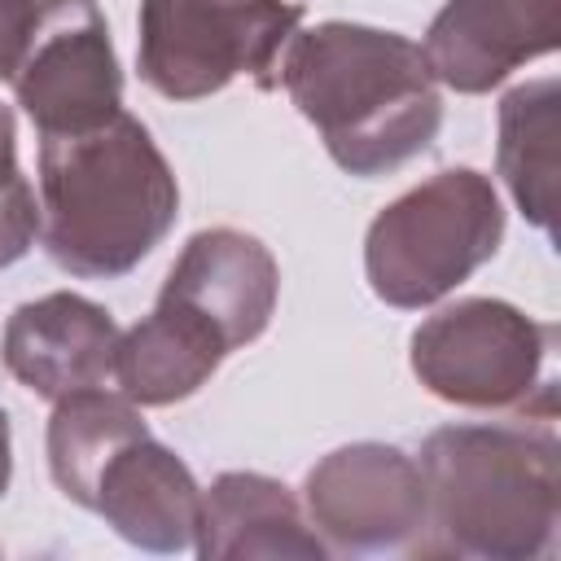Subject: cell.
Wrapping results in <instances>:
<instances>
[{
    "label": "cell",
    "instance_id": "30bf717a",
    "mask_svg": "<svg viewBox=\"0 0 561 561\" xmlns=\"http://www.w3.org/2000/svg\"><path fill=\"white\" fill-rule=\"evenodd\" d=\"M114 316L70 289L22 302L0 337V359L13 381H22L39 399H61L88 386H105L114 377L118 351Z\"/></svg>",
    "mask_w": 561,
    "mask_h": 561
},
{
    "label": "cell",
    "instance_id": "3957f363",
    "mask_svg": "<svg viewBox=\"0 0 561 561\" xmlns=\"http://www.w3.org/2000/svg\"><path fill=\"white\" fill-rule=\"evenodd\" d=\"M557 416L438 425L421 443L425 552L478 561H535L552 552L561 522Z\"/></svg>",
    "mask_w": 561,
    "mask_h": 561
},
{
    "label": "cell",
    "instance_id": "ba28073f",
    "mask_svg": "<svg viewBox=\"0 0 561 561\" xmlns=\"http://www.w3.org/2000/svg\"><path fill=\"white\" fill-rule=\"evenodd\" d=\"M307 522L337 552L408 548L425 535L421 465L390 443H346L307 473Z\"/></svg>",
    "mask_w": 561,
    "mask_h": 561
},
{
    "label": "cell",
    "instance_id": "6da1fadb",
    "mask_svg": "<svg viewBox=\"0 0 561 561\" xmlns=\"http://www.w3.org/2000/svg\"><path fill=\"white\" fill-rule=\"evenodd\" d=\"M280 88L320 131L329 158L359 180L403 167L443 127L425 48L364 22L298 26L280 53Z\"/></svg>",
    "mask_w": 561,
    "mask_h": 561
},
{
    "label": "cell",
    "instance_id": "2e32d148",
    "mask_svg": "<svg viewBox=\"0 0 561 561\" xmlns=\"http://www.w3.org/2000/svg\"><path fill=\"white\" fill-rule=\"evenodd\" d=\"M145 430L149 425H145L140 408L123 390L88 386V390L61 394L48 416V473H53L57 491L70 504L88 508L105 460L123 443L140 438Z\"/></svg>",
    "mask_w": 561,
    "mask_h": 561
},
{
    "label": "cell",
    "instance_id": "9c48e42d",
    "mask_svg": "<svg viewBox=\"0 0 561 561\" xmlns=\"http://www.w3.org/2000/svg\"><path fill=\"white\" fill-rule=\"evenodd\" d=\"M276 294L280 267L259 237L241 228H202L184 241L158 298L202 320L232 355L267 329Z\"/></svg>",
    "mask_w": 561,
    "mask_h": 561
},
{
    "label": "cell",
    "instance_id": "8992f818",
    "mask_svg": "<svg viewBox=\"0 0 561 561\" xmlns=\"http://www.w3.org/2000/svg\"><path fill=\"white\" fill-rule=\"evenodd\" d=\"M294 0H140V79L167 101H202L237 75L280 83V53L302 26Z\"/></svg>",
    "mask_w": 561,
    "mask_h": 561
},
{
    "label": "cell",
    "instance_id": "d6986e66",
    "mask_svg": "<svg viewBox=\"0 0 561 561\" xmlns=\"http://www.w3.org/2000/svg\"><path fill=\"white\" fill-rule=\"evenodd\" d=\"M13 478V434H9V412L0 408V495L9 491Z\"/></svg>",
    "mask_w": 561,
    "mask_h": 561
},
{
    "label": "cell",
    "instance_id": "8fae6325",
    "mask_svg": "<svg viewBox=\"0 0 561 561\" xmlns=\"http://www.w3.org/2000/svg\"><path fill=\"white\" fill-rule=\"evenodd\" d=\"M421 48L443 88L491 92L517 66L557 48V0H447Z\"/></svg>",
    "mask_w": 561,
    "mask_h": 561
},
{
    "label": "cell",
    "instance_id": "52a82bcc",
    "mask_svg": "<svg viewBox=\"0 0 561 561\" xmlns=\"http://www.w3.org/2000/svg\"><path fill=\"white\" fill-rule=\"evenodd\" d=\"M39 136H70L123 110V70L96 0H39L31 44L9 79Z\"/></svg>",
    "mask_w": 561,
    "mask_h": 561
},
{
    "label": "cell",
    "instance_id": "277c9868",
    "mask_svg": "<svg viewBox=\"0 0 561 561\" xmlns=\"http://www.w3.org/2000/svg\"><path fill=\"white\" fill-rule=\"evenodd\" d=\"M504 241V206L491 175L447 167L377 210L364 237L368 289L399 311L447 298Z\"/></svg>",
    "mask_w": 561,
    "mask_h": 561
},
{
    "label": "cell",
    "instance_id": "e0dca14e",
    "mask_svg": "<svg viewBox=\"0 0 561 561\" xmlns=\"http://www.w3.org/2000/svg\"><path fill=\"white\" fill-rule=\"evenodd\" d=\"M39 237V206L18 167V123L0 101V272L18 263Z\"/></svg>",
    "mask_w": 561,
    "mask_h": 561
},
{
    "label": "cell",
    "instance_id": "5bb4252c",
    "mask_svg": "<svg viewBox=\"0 0 561 561\" xmlns=\"http://www.w3.org/2000/svg\"><path fill=\"white\" fill-rule=\"evenodd\" d=\"M224 359V342L202 320L158 298L145 320L118 333L114 381L136 408H171L197 394Z\"/></svg>",
    "mask_w": 561,
    "mask_h": 561
},
{
    "label": "cell",
    "instance_id": "4fadbf2b",
    "mask_svg": "<svg viewBox=\"0 0 561 561\" xmlns=\"http://www.w3.org/2000/svg\"><path fill=\"white\" fill-rule=\"evenodd\" d=\"M193 548L206 561H228V557L320 561L324 557V539L311 530L289 486L250 469H228L202 491Z\"/></svg>",
    "mask_w": 561,
    "mask_h": 561
},
{
    "label": "cell",
    "instance_id": "5b68a950",
    "mask_svg": "<svg viewBox=\"0 0 561 561\" xmlns=\"http://www.w3.org/2000/svg\"><path fill=\"white\" fill-rule=\"evenodd\" d=\"M557 329L504 298H456L412 333L416 381L456 408L557 416V381L543 377Z\"/></svg>",
    "mask_w": 561,
    "mask_h": 561
},
{
    "label": "cell",
    "instance_id": "ac0fdd59",
    "mask_svg": "<svg viewBox=\"0 0 561 561\" xmlns=\"http://www.w3.org/2000/svg\"><path fill=\"white\" fill-rule=\"evenodd\" d=\"M35 18H39V0H0V83L18 75Z\"/></svg>",
    "mask_w": 561,
    "mask_h": 561
},
{
    "label": "cell",
    "instance_id": "9a60e30c",
    "mask_svg": "<svg viewBox=\"0 0 561 561\" xmlns=\"http://www.w3.org/2000/svg\"><path fill=\"white\" fill-rule=\"evenodd\" d=\"M557 136H561L557 79H526L504 92L495 167L517 210L543 232H552V206H557Z\"/></svg>",
    "mask_w": 561,
    "mask_h": 561
},
{
    "label": "cell",
    "instance_id": "7a4b0ae2",
    "mask_svg": "<svg viewBox=\"0 0 561 561\" xmlns=\"http://www.w3.org/2000/svg\"><path fill=\"white\" fill-rule=\"evenodd\" d=\"M175 215V171L127 110L88 131L39 136V241L61 272L127 276L162 245Z\"/></svg>",
    "mask_w": 561,
    "mask_h": 561
},
{
    "label": "cell",
    "instance_id": "7c38bea8",
    "mask_svg": "<svg viewBox=\"0 0 561 561\" xmlns=\"http://www.w3.org/2000/svg\"><path fill=\"white\" fill-rule=\"evenodd\" d=\"M88 508L131 548L184 552L197 535L202 486L193 469L145 430L105 460Z\"/></svg>",
    "mask_w": 561,
    "mask_h": 561
}]
</instances>
